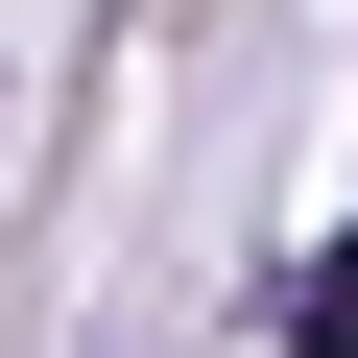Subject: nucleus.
Listing matches in <instances>:
<instances>
[{
  "mask_svg": "<svg viewBox=\"0 0 358 358\" xmlns=\"http://www.w3.org/2000/svg\"><path fill=\"white\" fill-rule=\"evenodd\" d=\"M287 334H310V358H358V239H334V263L287 287Z\"/></svg>",
  "mask_w": 358,
  "mask_h": 358,
  "instance_id": "nucleus-1",
  "label": "nucleus"
}]
</instances>
